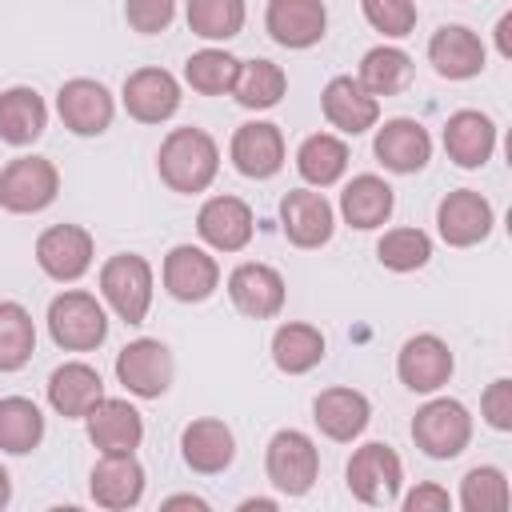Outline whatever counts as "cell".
<instances>
[{"label": "cell", "mask_w": 512, "mask_h": 512, "mask_svg": "<svg viewBox=\"0 0 512 512\" xmlns=\"http://www.w3.org/2000/svg\"><path fill=\"white\" fill-rule=\"evenodd\" d=\"M88 492L100 508L108 512H124V508H136L140 496H144V468L132 452L124 456H104L92 476H88Z\"/></svg>", "instance_id": "27"}, {"label": "cell", "mask_w": 512, "mask_h": 512, "mask_svg": "<svg viewBox=\"0 0 512 512\" xmlns=\"http://www.w3.org/2000/svg\"><path fill=\"white\" fill-rule=\"evenodd\" d=\"M236 68H240V60L232 52H224V48H200V52H192L184 60V80L200 96H224L236 84Z\"/></svg>", "instance_id": "37"}, {"label": "cell", "mask_w": 512, "mask_h": 512, "mask_svg": "<svg viewBox=\"0 0 512 512\" xmlns=\"http://www.w3.org/2000/svg\"><path fill=\"white\" fill-rule=\"evenodd\" d=\"M360 8H364V20L392 40L416 28V0H360Z\"/></svg>", "instance_id": "41"}, {"label": "cell", "mask_w": 512, "mask_h": 512, "mask_svg": "<svg viewBox=\"0 0 512 512\" xmlns=\"http://www.w3.org/2000/svg\"><path fill=\"white\" fill-rule=\"evenodd\" d=\"M376 260L392 272H416L432 260V240L420 228H392L376 244Z\"/></svg>", "instance_id": "39"}, {"label": "cell", "mask_w": 512, "mask_h": 512, "mask_svg": "<svg viewBox=\"0 0 512 512\" xmlns=\"http://www.w3.org/2000/svg\"><path fill=\"white\" fill-rule=\"evenodd\" d=\"M452 508V496H448V488H440V484H416L408 496H404V512H448Z\"/></svg>", "instance_id": "44"}, {"label": "cell", "mask_w": 512, "mask_h": 512, "mask_svg": "<svg viewBox=\"0 0 512 512\" xmlns=\"http://www.w3.org/2000/svg\"><path fill=\"white\" fill-rule=\"evenodd\" d=\"M84 424H88V440H92L104 456L136 452L140 440H144V420H140V412H136L128 400H116V396L96 400V404L88 408Z\"/></svg>", "instance_id": "16"}, {"label": "cell", "mask_w": 512, "mask_h": 512, "mask_svg": "<svg viewBox=\"0 0 512 512\" xmlns=\"http://www.w3.org/2000/svg\"><path fill=\"white\" fill-rule=\"evenodd\" d=\"M284 88H288V76H284V68L280 64H272V60H240V68H236V84H232V96H236V104L240 108H252V112H260V108H276L280 104V96H284Z\"/></svg>", "instance_id": "35"}, {"label": "cell", "mask_w": 512, "mask_h": 512, "mask_svg": "<svg viewBox=\"0 0 512 512\" xmlns=\"http://www.w3.org/2000/svg\"><path fill=\"white\" fill-rule=\"evenodd\" d=\"M344 476H348V492L360 504L380 508V504H392L396 500L400 480H404V464H400V456L388 444L372 440V444H364V448L352 452Z\"/></svg>", "instance_id": "7"}, {"label": "cell", "mask_w": 512, "mask_h": 512, "mask_svg": "<svg viewBox=\"0 0 512 512\" xmlns=\"http://www.w3.org/2000/svg\"><path fill=\"white\" fill-rule=\"evenodd\" d=\"M444 152L460 168H484L496 152V124L476 108L452 112L444 120Z\"/></svg>", "instance_id": "25"}, {"label": "cell", "mask_w": 512, "mask_h": 512, "mask_svg": "<svg viewBox=\"0 0 512 512\" xmlns=\"http://www.w3.org/2000/svg\"><path fill=\"white\" fill-rule=\"evenodd\" d=\"M372 152L388 172L408 176V172H420L432 160V136H428V128L420 120L396 116V120H384V128L376 132Z\"/></svg>", "instance_id": "20"}, {"label": "cell", "mask_w": 512, "mask_h": 512, "mask_svg": "<svg viewBox=\"0 0 512 512\" xmlns=\"http://www.w3.org/2000/svg\"><path fill=\"white\" fill-rule=\"evenodd\" d=\"M92 256H96V244H92V232L80 228V224H52L40 232L36 240V264L60 280V284H72L80 280L88 268H92Z\"/></svg>", "instance_id": "9"}, {"label": "cell", "mask_w": 512, "mask_h": 512, "mask_svg": "<svg viewBox=\"0 0 512 512\" xmlns=\"http://www.w3.org/2000/svg\"><path fill=\"white\" fill-rule=\"evenodd\" d=\"M452 368H456L452 348L440 336H432V332H420V336L404 340V348L396 356V376L412 392H436V388H444L452 380Z\"/></svg>", "instance_id": "12"}, {"label": "cell", "mask_w": 512, "mask_h": 512, "mask_svg": "<svg viewBox=\"0 0 512 512\" xmlns=\"http://www.w3.org/2000/svg\"><path fill=\"white\" fill-rule=\"evenodd\" d=\"M48 332L64 352H92L108 340L104 304L92 292L68 288L48 304Z\"/></svg>", "instance_id": "2"}, {"label": "cell", "mask_w": 512, "mask_h": 512, "mask_svg": "<svg viewBox=\"0 0 512 512\" xmlns=\"http://www.w3.org/2000/svg\"><path fill=\"white\" fill-rule=\"evenodd\" d=\"M508 32H512V16H500V24H496V48H500V56H504V60L512 56V44H508Z\"/></svg>", "instance_id": "45"}, {"label": "cell", "mask_w": 512, "mask_h": 512, "mask_svg": "<svg viewBox=\"0 0 512 512\" xmlns=\"http://www.w3.org/2000/svg\"><path fill=\"white\" fill-rule=\"evenodd\" d=\"M44 440V412L28 396H4L0 400V452L28 456Z\"/></svg>", "instance_id": "34"}, {"label": "cell", "mask_w": 512, "mask_h": 512, "mask_svg": "<svg viewBox=\"0 0 512 512\" xmlns=\"http://www.w3.org/2000/svg\"><path fill=\"white\" fill-rule=\"evenodd\" d=\"M312 420H316V428H320L328 440L352 444V440L368 428L372 404H368V396L356 392V388H324V392L312 400Z\"/></svg>", "instance_id": "24"}, {"label": "cell", "mask_w": 512, "mask_h": 512, "mask_svg": "<svg viewBox=\"0 0 512 512\" xmlns=\"http://www.w3.org/2000/svg\"><path fill=\"white\" fill-rule=\"evenodd\" d=\"M56 112H60V120H64L68 132H76V136H100V132H108V124L116 116V104H112V92L100 80L76 76V80L60 84Z\"/></svg>", "instance_id": "10"}, {"label": "cell", "mask_w": 512, "mask_h": 512, "mask_svg": "<svg viewBox=\"0 0 512 512\" xmlns=\"http://www.w3.org/2000/svg\"><path fill=\"white\" fill-rule=\"evenodd\" d=\"M172 372H176V364H172L168 344L164 340H152V336H140V340L124 344L120 356H116V380L132 396H140V400L164 396L168 384H172Z\"/></svg>", "instance_id": "8"}, {"label": "cell", "mask_w": 512, "mask_h": 512, "mask_svg": "<svg viewBox=\"0 0 512 512\" xmlns=\"http://www.w3.org/2000/svg\"><path fill=\"white\" fill-rule=\"evenodd\" d=\"M8 500H12V480H8V472L0 468V508H4Z\"/></svg>", "instance_id": "47"}, {"label": "cell", "mask_w": 512, "mask_h": 512, "mask_svg": "<svg viewBox=\"0 0 512 512\" xmlns=\"http://www.w3.org/2000/svg\"><path fill=\"white\" fill-rule=\"evenodd\" d=\"M264 472L272 480L276 492L284 496H304L316 476H320V452L312 444V436L296 432V428H280L272 440H268V452H264Z\"/></svg>", "instance_id": "6"}, {"label": "cell", "mask_w": 512, "mask_h": 512, "mask_svg": "<svg viewBox=\"0 0 512 512\" xmlns=\"http://www.w3.org/2000/svg\"><path fill=\"white\" fill-rule=\"evenodd\" d=\"M180 456H184V464L192 472L216 476L236 460V436H232V428L224 420H212V416L192 420L180 432Z\"/></svg>", "instance_id": "26"}, {"label": "cell", "mask_w": 512, "mask_h": 512, "mask_svg": "<svg viewBox=\"0 0 512 512\" xmlns=\"http://www.w3.org/2000/svg\"><path fill=\"white\" fill-rule=\"evenodd\" d=\"M100 292L124 324H144L152 308V264L136 252H120L100 268Z\"/></svg>", "instance_id": "5"}, {"label": "cell", "mask_w": 512, "mask_h": 512, "mask_svg": "<svg viewBox=\"0 0 512 512\" xmlns=\"http://www.w3.org/2000/svg\"><path fill=\"white\" fill-rule=\"evenodd\" d=\"M496 224V212L492 204L476 192V188H456L440 200L436 208V228H440V240L452 244V248H472L480 244Z\"/></svg>", "instance_id": "11"}, {"label": "cell", "mask_w": 512, "mask_h": 512, "mask_svg": "<svg viewBox=\"0 0 512 512\" xmlns=\"http://www.w3.org/2000/svg\"><path fill=\"white\" fill-rule=\"evenodd\" d=\"M228 296L244 316L268 320L284 308V276L272 264H256V260L236 264L228 276Z\"/></svg>", "instance_id": "22"}, {"label": "cell", "mask_w": 512, "mask_h": 512, "mask_svg": "<svg viewBox=\"0 0 512 512\" xmlns=\"http://www.w3.org/2000/svg\"><path fill=\"white\" fill-rule=\"evenodd\" d=\"M280 228H284L288 244H296V248H320V244L332 240L336 212H332V204L324 200V192L292 188V192L280 200Z\"/></svg>", "instance_id": "13"}, {"label": "cell", "mask_w": 512, "mask_h": 512, "mask_svg": "<svg viewBox=\"0 0 512 512\" xmlns=\"http://www.w3.org/2000/svg\"><path fill=\"white\" fill-rule=\"evenodd\" d=\"M164 508H200V512H204V508H208V500H200V496H168V500H164Z\"/></svg>", "instance_id": "46"}, {"label": "cell", "mask_w": 512, "mask_h": 512, "mask_svg": "<svg viewBox=\"0 0 512 512\" xmlns=\"http://www.w3.org/2000/svg\"><path fill=\"white\" fill-rule=\"evenodd\" d=\"M120 100H124V108H128L132 120H140V124H164L180 108V84L164 68H136L124 80Z\"/></svg>", "instance_id": "17"}, {"label": "cell", "mask_w": 512, "mask_h": 512, "mask_svg": "<svg viewBox=\"0 0 512 512\" xmlns=\"http://www.w3.org/2000/svg\"><path fill=\"white\" fill-rule=\"evenodd\" d=\"M172 16H176V0H124V20L140 36L164 32L172 24Z\"/></svg>", "instance_id": "42"}, {"label": "cell", "mask_w": 512, "mask_h": 512, "mask_svg": "<svg viewBox=\"0 0 512 512\" xmlns=\"http://www.w3.org/2000/svg\"><path fill=\"white\" fill-rule=\"evenodd\" d=\"M36 352V324L24 304L0 300V372H16Z\"/></svg>", "instance_id": "36"}, {"label": "cell", "mask_w": 512, "mask_h": 512, "mask_svg": "<svg viewBox=\"0 0 512 512\" xmlns=\"http://www.w3.org/2000/svg\"><path fill=\"white\" fill-rule=\"evenodd\" d=\"M96 400H104V380H100V372L92 364L68 360L48 376V404L64 420H84Z\"/></svg>", "instance_id": "28"}, {"label": "cell", "mask_w": 512, "mask_h": 512, "mask_svg": "<svg viewBox=\"0 0 512 512\" xmlns=\"http://www.w3.org/2000/svg\"><path fill=\"white\" fill-rule=\"evenodd\" d=\"M412 440L432 460H456L472 440V416L460 400L436 396L412 416Z\"/></svg>", "instance_id": "3"}, {"label": "cell", "mask_w": 512, "mask_h": 512, "mask_svg": "<svg viewBox=\"0 0 512 512\" xmlns=\"http://www.w3.org/2000/svg\"><path fill=\"white\" fill-rule=\"evenodd\" d=\"M428 60H432V68H436L444 80H472V76L484 72L488 52H484V44H480V36H476L472 28H464V24H444V28H436L432 40H428Z\"/></svg>", "instance_id": "23"}, {"label": "cell", "mask_w": 512, "mask_h": 512, "mask_svg": "<svg viewBox=\"0 0 512 512\" xmlns=\"http://www.w3.org/2000/svg\"><path fill=\"white\" fill-rule=\"evenodd\" d=\"M196 232L216 252H240L256 232V216L240 196H212L196 212Z\"/></svg>", "instance_id": "14"}, {"label": "cell", "mask_w": 512, "mask_h": 512, "mask_svg": "<svg viewBox=\"0 0 512 512\" xmlns=\"http://www.w3.org/2000/svg\"><path fill=\"white\" fill-rule=\"evenodd\" d=\"M356 80H360V88L372 92L376 100H380V96H396V92H404L408 80H412V56H408L404 48H396V44H376V48L364 52Z\"/></svg>", "instance_id": "31"}, {"label": "cell", "mask_w": 512, "mask_h": 512, "mask_svg": "<svg viewBox=\"0 0 512 512\" xmlns=\"http://www.w3.org/2000/svg\"><path fill=\"white\" fill-rule=\"evenodd\" d=\"M244 0H188V28L200 40H232L244 28Z\"/></svg>", "instance_id": "38"}, {"label": "cell", "mask_w": 512, "mask_h": 512, "mask_svg": "<svg viewBox=\"0 0 512 512\" xmlns=\"http://www.w3.org/2000/svg\"><path fill=\"white\" fill-rule=\"evenodd\" d=\"M252 508H276V500H264V496H260V500H244V504H240V512H252Z\"/></svg>", "instance_id": "48"}, {"label": "cell", "mask_w": 512, "mask_h": 512, "mask_svg": "<svg viewBox=\"0 0 512 512\" xmlns=\"http://www.w3.org/2000/svg\"><path fill=\"white\" fill-rule=\"evenodd\" d=\"M348 168V144L332 132H312L300 148H296V172L312 184V188H328L344 176Z\"/></svg>", "instance_id": "33"}, {"label": "cell", "mask_w": 512, "mask_h": 512, "mask_svg": "<svg viewBox=\"0 0 512 512\" xmlns=\"http://www.w3.org/2000/svg\"><path fill=\"white\" fill-rule=\"evenodd\" d=\"M220 284V264L216 256H208L204 248L196 244H176L168 256H164V288L172 300L180 304H200L216 292Z\"/></svg>", "instance_id": "15"}, {"label": "cell", "mask_w": 512, "mask_h": 512, "mask_svg": "<svg viewBox=\"0 0 512 512\" xmlns=\"http://www.w3.org/2000/svg\"><path fill=\"white\" fill-rule=\"evenodd\" d=\"M60 192V172L44 156H16L0 168V208L16 216L44 212Z\"/></svg>", "instance_id": "4"}, {"label": "cell", "mask_w": 512, "mask_h": 512, "mask_svg": "<svg viewBox=\"0 0 512 512\" xmlns=\"http://www.w3.org/2000/svg\"><path fill=\"white\" fill-rule=\"evenodd\" d=\"M232 164L240 176L248 180H268L284 168V132L268 120H252V124H240L236 136H232Z\"/></svg>", "instance_id": "21"}, {"label": "cell", "mask_w": 512, "mask_h": 512, "mask_svg": "<svg viewBox=\"0 0 512 512\" xmlns=\"http://www.w3.org/2000/svg\"><path fill=\"white\" fill-rule=\"evenodd\" d=\"M264 28L280 48H312L324 40L328 8L324 0H268Z\"/></svg>", "instance_id": "18"}, {"label": "cell", "mask_w": 512, "mask_h": 512, "mask_svg": "<svg viewBox=\"0 0 512 512\" xmlns=\"http://www.w3.org/2000/svg\"><path fill=\"white\" fill-rule=\"evenodd\" d=\"M480 412H484V420H488L496 432H508V428H512V380H508V376H500V380H492V384L484 388Z\"/></svg>", "instance_id": "43"}, {"label": "cell", "mask_w": 512, "mask_h": 512, "mask_svg": "<svg viewBox=\"0 0 512 512\" xmlns=\"http://www.w3.org/2000/svg\"><path fill=\"white\" fill-rule=\"evenodd\" d=\"M156 168H160V180L180 192V196H192V192H204L216 172H220V148L216 140L204 132V128H172L156 152Z\"/></svg>", "instance_id": "1"}, {"label": "cell", "mask_w": 512, "mask_h": 512, "mask_svg": "<svg viewBox=\"0 0 512 512\" xmlns=\"http://www.w3.org/2000/svg\"><path fill=\"white\" fill-rule=\"evenodd\" d=\"M272 360H276V368L288 372V376L312 372V368L324 360V336H320V328L300 324V320L280 324V328L272 332Z\"/></svg>", "instance_id": "32"}, {"label": "cell", "mask_w": 512, "mask_h": 512, "mask_svg": "<svg viewBox=\"0 0 512 512\" xmlns=\"http://www.w3.org/2000/svg\"><path fill=\"white\" fill-rule=\"evenodd\" d=\"M44 124H48V108H44L36 88L16 84V88L0 92V140H8L16 148L36 144Z\"/></svg>", "instance_id": "30"}, {"label": "cell", "mask_w": 512, "mask_h": 512, "mask_svg": "<svg viewBox=\"0 0 512 512\" xmlns=\"http://www.w3.org/2000/svg\"><path fill=\"white\" fill-rule=\"evenodd\" d=\"M320 108H324V120L344 136H360L380 120V100L364 92L356 76H332L320 92Z\"/></svg>", "instance_id": "19"}, {"label": "cell", "mask_w": 512, "mask_h": 512, "mask_svg": "<svg viewBox=\"0 0 512 512\" xmlns=\"http://www.w3.org/2000/svg\"><path fill=\"white\" fill-rule=\"evenodd\" d=\"M508 504H512V492H508V476L500 468L480 464L460 480V508L464 512H504Z\"/></svg>", "instance_id": "40"}, {"label": "cell", "mask_w": 512, "mask_h": 512, "mask_svg": "<svg viewBox=\"0 0 512 512\" xmlns=\"http://www.w3.org/2000/svg\"><path fill=\"white\" fill-rule=\"evenodd\" d=\"M392 208H396V196H392L388 180H380L372 172L352 176L340 192V216H344V224H352L360 232H372V228L388 224Z\"/></svg>", "instance_id": "29"}]
</instances>
